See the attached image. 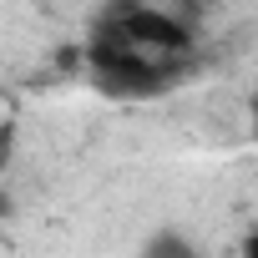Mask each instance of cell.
<instances>
[{
    "mask_svg": "<svg viewBox=\"0 0 258 258\" xmlns=\"http://www.w3.org/2000/svg\"><path fill=\"white\" fill-rule=\"evenodd\" d=\"M198 56V36L182 16L157 6H106L86 36V76L111 101H152L172 91Z\"/></svg>",
    "mask_w": 258,
    "mask_h": 258,
    "instance_id": "obj_1",
    "label": "cell"
},
{
    "mask_svg": "<svg viewBox=\"0 0 258 258\" xmlns=\"http://www.w3.org/2000/svg\"><path fill=\"white\" fill-rule=\"evenodd\" d=\"M137 258H208V253H203V243H192L182 228H157V233L142 243Z\"/></svg>",
    "mask_w": 258,
    "mask_h": 258,
    "instance_id": "obj_2",
    "label": "cell"
}]
</instances>
